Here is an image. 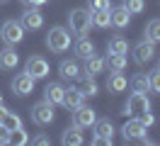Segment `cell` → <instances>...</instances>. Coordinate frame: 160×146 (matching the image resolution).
<instances>
[{
  "label": "cell",
  "mask_w": 160,
  "mask_h": 146,
  "mask_svg": "<svg viewBox=\"0 0 160 146\" xmlns=\"http://www.w3.org/2000/svg\"><path fill=\"white\" fill-rule=\"evenodd\" d=\"M46 46L53 54H63L70 49V32L66 27H51L46 32Z\"/></svg>",
  "instance_id": "1"
},
{
  "label": "cell",
  "mask_w": 160,
  "mask_h": 146,
  "mask_svg": "<svg viewBox=\"0 0 160 146\" xmlns=\"http://www.w3.org/2000/svg\"><path fill=\"white\" fill-rule=\"evenodd\" d=\"M68 27H70V32L78 34V37H80V34H88L90 27H92L90 10L78 8V10H73V12H68Z\"/></svg>",
  "instance_id": "2"
},
{
  "label": "cell",
  "mask_w": 160,
  "mask_h": 146,
  "mask_svg": "<svg viewBox=\"0 0 160 146\" xmlns=\"http://www.w3.org/2000/svg\"><path fill=\"white\" fill-rule=\"evenodd\" d=\"M0 39H2L8 46L20 44L22 39H24V27H22V22L20 19H8V22H2V27H0Z\"/></svg>",
  "instance_id": "3"
},
{
  "label": "cell",
  "mask_w": 160,
  "mask_h": 146,
  "mask_svg": "<svg viewBox=\"0 0 160 146\" xmlns=\"http://www.w3.org/2000/svg\"><path fill=\"white\" fill-rule=\"evenodd\" d=\"M124 115H133V117H141L143 112H148L150 110V100L146 93H141V90H133L126 100V105H124Z\"/></svg>",
  "instance_id": "4"
},
{
  "label": "cell",
  "mask_w": 160,
  "mask_h": 146,
  "mask_svg": "<svg viewBox=\"0 0 160 146\" xmlns=\"http://www.w3.org/2000/svg\"><path fill=\"white\" fill-rule=\"evenodd\" d=\"M53 105L51 102H46V100H41V102H37V105L32 107V122L37 127H49L51 122H53Z\"/></svg>",
  "instance_id": "5"
},
{
  "label": "cell",
  "mask_w": 160,
  "mask_h": 146,
  "mask_svg": "<svg viewBox=\"0 0 160 146\" xmlns=\"http://www.w3.org/2000/svg\"><path fill=\"white\" fill-rule=\"evenodd\" d=\"M121 134H124L126 141H143V139L148 136V127L136 117V119H129L126 124L121 127Z\"/></svg>",
  "instance_id": "6"
},
{
  "label": "cell",
  "mask_w": 160,
  "mask_h": 146,
  "mask_svg": "<svg viewBox=\"0 0 160 146\" xmlns=\"http://www.w3.org/2000/svg\"><path fill=\"white\" fill-rule=\"evenodd\" d=\"M24 71H27L34 80L46 78V76H49V61H46L44 56H29V58H27V63H24Z\"/></svg>",
  "instance_id": "7"
},
{
  "label": "cell",
  "mask_w": 160,
  "mask_h": 146,
  "mask_svg": "<svg viewBox=\"0 0 160 146\" xmlns=\"http://www.w3.org/2000/svg\"><path fill=\"white\" fill-rule=\"evenodd\" d=\"M95 139H92V144H107L109 146L112 144V136H114V127H112V122L109 119H97L95 122Z\"/></svg>",
  "instance_id": "8"
},
{
  "label": "cell",
  "mask_w": 160,
  "mask_h": 146,
  "mask_svg": "<svg viewBox=\"0 0 160 146\" xmlns=\"http://www.w3.org/2000/svg\"><path fill=\"white\" fill-rule=\"evenodd\" d=\"M34 78L24 71V73H17V76L12 78V93L15 95H20V97H24V95H29L32 90H34Z\"/></svg>",
  "instance_id": "9"
},
{
  "label": "cell",
  "mask_w": 160,
  "mask_h": 146,
  "mask_svg": "<svg viewBox=\"0 0 160 146\" xmlns=\"http://www.w3.org/2000/svg\"><path fill=\"white\" fill-rule=\"evenodd\" d=\"M95 122H97V115H95V110H92V107H85V105H80L78 110H73V124L78 127V129L92 127Z\"/></svg>",
  "instance_id": "10"
},
{
  "label": "cell",
  "mask_w": 160,
  "mask_h": 146,
  "mask_svg": "<svg viewBox=\"0 0 160 146\" xmlns=\"http://www.w3.org/2000/svg\"><path fill=\"white\" fill-rule=\"evenodd\" d=\"M153 56H155V44L148 41V39H143V41H138V44L133 46V61H136L138 66L148 63Z\"/></svg>",
  "instance_id": "11"
},
{
  "label": "cell",
  "mask_w": 160,
  "mask_h": 146,
  "mask_svg": "<svg viewBox=\"0 0 160 146\" xmlns=\"http://www.w3.org/2000/svg\"><path fill=\"white\" fill-rule=\"evenodd\" d=\"M20 22H22V27H24V29H41V24H44V15L39 12V8H27L20 15Z\"/></svg>",
  "instance_id": "12"
},
{
  "label": "cell",
  "mask_w": 160,
  "mask_h": 146,
  "mask_svg": "<svg viewBox=\"0 0 160 146\" xmlns=\"http://www.w3.org/2000/svg\"><path fill=\"white\" fill-rule=\"evenodd\" d=\"M63 107H68L70 112L73 110H78L80 105H85V93L80 90V88H66V93H63Z\"/></svg>",
  "instance_id": "13"
},
{
  "label": "cell",
  "mask_w": 160,
  "mask_h": 146,
  "mask_svg": "<svg viewBox=\"0 0 160 146\" xmlns=\"http://www.w3.org/2000/svg\"><path fill=\"white\" fill-rule=\"evenodd\" d=\"M58 71H61V76L66 78V80H75V78L82 76V68H80L78 58H66V61H61Z\"/></svg>",
  "instance_id": "14"
},
{
  "label": "cell",
  "mask_w": 160,
  "mask_h": 146,
  "mask_svg": "<svg viewBox=\"0 0 160 146\" xmlns=\"http://www.w3.org/2000/svg\"><path fill=\"white\" fill-rule=\"evenodd\" d=\"M20 66V56L12 46H5L0 51V71H15Z\"/></svg>",
  "instance_id": "15"
},
{
  "label": "cell",
  "mask_w": 160,
  "mask_h": 146,
  "mask_svg": "<svg viewBox=\"0 0 160 146\" xmlns=\"http://www.w3.org/2000/svg\"><path fill=\"white\" fill-rule=\"evenodd\" d=\"M73 54H75V58H82V61H85L88 56H92V54H95V44H92L85 34H80L78 41L73 44Z\"/></svg>",
  "instance_id": "16"
},
{
  "label": "cell",
  "mask_w": 160,
  "mask_h": 146,
  "mask_svg": "<svg viewBox=\"0 0 160 146\" xmlns=\"http://www.w3.org/2000/svg\"><path fill=\"white\" fill-rule=\"evenodd\" d=\"M126 88H129L126 76H124L121 71H112L109 78H107V90H109V93H124Z\"/></svg>",
  "instance_id": "17"
},
{
  "label": "cell",
  "mask_w": 160,
  "mask_h": 146,
  "mask_svg": "<svg viewBox=\"0 0 160 146\" xmlns=\"http://www.w3.org/2000/svg\"><path fill=\"white\" fill-rule=\"evenodd\" d=\"M129 19H131V15H129V10L124 8H112L109 10V24L112 27H117V29H124L126 24H129Z\"/></svg>",
  "instance_id": "18"
},
{
  "label": "cell",
  "mask_w": 160,
  "mask_h": 146,
  "mask_svg": "<svg viewBox=\"0 0 160 146\" xmlns=\"http://www.w3.org/2000/svg\"><path fill=\"white\" fill-rule=\"evenodd\" d=\"M63 93H66V88L61 85V83H49V85L44 88V100L51 102V105H61L63 102Z\"/></svg>",
  "instance_id": "19"
},
{
  "label": "cell",
  "mask_w": 160,
  "mask_h": 146,
  "mask_svg": "<svg viewBox=\"0 0 160 146\" xmlns=\"http://www.w3.org/2000/svg\"><path fill=\"white\" fill-rule=\"evenodd\" d=\"M102 71H104V58L102 56H95V54H92V56H88L85 58V71H82V73H88V76H97V73H102Z\"/></svg>",
  "instance_id": "20"
},
{
  "label": "cell",
  "mask_w": 160,
  "mask_h": 146,
  "mask_svg": "<svg viewBox=\"0 0 160 146\" xmlns=\"http://www.w3.org/2000/svg\"><path fill=\"white\" fill-rule=\"evenodd\" d=\"M126 54H107L104 58V66H109V71H124L126 68Z\"/></svg>",
  "instance_id": "21"
},
{
  "label": "cell",
  "mask_w": 160,
  "mask_h": 146,
  "mask_svg": "<svg viewBox=\"0 0 160 146\" xmlns=\"http://www.w3.org/2000/svg\"><path fill=\"white\" fill-rule=\"evenodd\" d=\"M63 144H66V146H80V144H85V139H82V134H80V129L75 124L63 132Z\"/></svg>",
  "instance_id": "22"
},
{
  "label": "cell",
  "mask_w": 160,
  "mask_h": 146,
  "mask_svg": "<svg viewBox=\"0 0 160 146\" xmlns=\"http://www.w3.org/2000/svg\"><path fill=\"white\" fill-rule=\"evenodd\" d=\"M107 54H129V41L124 37H112L107 44Z\"/></svg>",
  "instance_id": "23"
},
{
  "label": "cell",
  "mask_w": 160,
  "mask_h": 146,
  "mask_svg": "<svg viewBox=\"0 0 160 146\" xmlns=\"http://www.w3.org/2000/svg\"><path fill=\"white\" fill-rule=\"evenodd\" d=\"M112 10V8H109ZM109 10H92L90 12V17H92V27H109Z\"/></svg>",
  "instance_id": "24"
},
{
  "label": "cell",
  "mask_w": 160,
  "mask_h": 146,
  "mask_svg": "<svg viewBox=\"0 0 160 146\" xmlns=\"http://www.w3.org/2000/svg\"><path fill=\"white\" fill-rule=\"evenodd\" d=\"M146 39L153 41V44L160 41V19H150L148 24H146Z\"/></svg>",
  "instance_id": "25"
},
{
  "label": "cell",
  "mask_w": 160,
  "mask_h": 146,
  "mask_svg": "<svg viewBox=\"0 0 160 146\" xmlns=\"http://www.w3.org/2000/svg\"><path fill=\"white\" fill-rule=\"evenodd\" d=\"M131 88H133V90H141V93H148L150 90L148 76H146V73H136V76L131 78Z\"/></svg>",
  "instance_id": "26"
},
{
  "label": "cell",
  "mask_w": 160,
  "mask_h": 146,
  "mask_svg": "<svg viewBox=\"0 0 160 146\" xmlns=\"http://www.w3.org/2000/svg\"><path fill=\"white\" fill-rule=\"evenodd\" d=\"M27 141H29V136H27V132H24L22 127H17V129L10 132V144L12 146H24Z\"/></svg>",
  "instance_id": "27"
},
{
  "label": "cell",
  "mask_w": 160,
  "mask_h": 146,
  "mask_svg": "<svg viewBox=\"0 0 160 146\" xmlns=\"http://www.w3.org/2000/svg\"><path fill=\"white\" fill-rule=\"evenodd\" d=\"M121 5L129 10V15H138V12H143V8H146V0H124Z\"/></svg>",
  "instance_id": "28"
},
{
  "label": "cell",
  "mask_w": 160,
  "mask_h": 146,
  "mask_svg": "<svg viewBox=\"0 0 160 146\" xmlns=\"http://www.w3.org/2000/svg\"><path fill=\"white\" fill-rule=\"evenodd\" d=\"M80 90H82L85 95L92 97V95H97V90H100V88H97V83H95V78H92V76H85V80H82Z\"/></svg>",
  "instance_id": "29"
},
{
  "label": "cell",
  "mask_w": 160,
  "mask_h": 146,
  "mask_svg": "<svg viewBox=\"0 0 160 146\" xmlns=\"http://www.w3.org/2000/svg\"><path fill=\"white\" fill-rule=\"evenodd\" d=\"M148 83H150V90L160 95V68H155V71L148 76Z\"/></svg>",
  "instance_id": "30"
},
{
  "label": "cell",
  "mask_w": 160,
  "mask_h": 146,
  "mask_svg": "<svg viewBox=\"0 0 160 146\" xmlns=\"http://www.w3.org/2000/svg\"><path fill=\"white\" fill-rule=\"evenodd\" d=\"M112 8V3L109 0H88V10H109Z\"/></svg>",
  "instance_id": "31"
},
{
  "label": "cell",
  "mask_w": 160,
  "mask_h": 146,
  "mask_svg": "<svg viewBox=\"0 0 160 146\" xmlns=\"http://www.w3.org/2000/svg\"><path fill=\"white\" fill-rule=\"evenodd\" d=\"M5 144H10V129L0 124V146H5Z\"/></svg>",
  "instance_id": "32"
},
{
  "label": "cell",
  "mask_w": 160,
  "mask_h": 146,
  "mask_svg": "<svg viewBox=\"0 0 160 146\" xmlns=\"http://www.w3.org/2000/svg\"><path fill=\"white\" fill-rule=\"evenodd\" d=\"M138 119H141V122H143L146 127H153V124H155V117L150 115V110H148V112H143V115H141Z\"/></svg>",
  "instance_id": "33"
},
{
  "label": "cell",
  "mask_w": 160,
  "mask_h": 146,
  "mask_svg": "<svg viewBox=\"0 0 160 146\" xmlns=\"http://www.w3.org/2000/svg\"><path fill=\"white\" fill-rule=\"evenodd\" d=\"M34 144H37V146H49L51 139H49V136H44V134H39L37 139H34Z\"/></svg>",
  "instance_id": "34"
},
{
  "label": "cell",
  "mask_w": 160,
  "mask_h": 146,
  "mask_svg": "<svg viewBox=\"0 0 160 146\" xmlns=\"http://www.w3.org/2000/svg\"><path fill=\"white\" fill-rule=\"evenodd\" d=\"M22 3H24L27 8H41V5L46 3V0H22Z\"/></svg>",
  "instance_id": "35"
},
{
  "label": "cell",
  "mask_w": 160,
  "mask_h": 146,
  "mask_svg": "<svg viewBox=\"0 0 160 146\" xmlns=\"http://www.w3.org/2000/svg\"><path fill=\"white\" fill-rule=\"evenodd\" d=\"M0 105H2V93H0Z\"/></svg>",
  "instance_id": "36"
},
{
  "label": "cell",
  "mask_w": 160,
  "mask_h": 146,
  "mask_svg": "<svg viewBox=\"0 0 160 146\" xmlns=\"http://www.w3.org/2000/svg\"><path fill=\"white\" fill-rule=\"evenodd\" d=\"M2 3H8V0H0V5H2Z\"/></svg>",
  "instance_id": "37"
}]
</instances>
